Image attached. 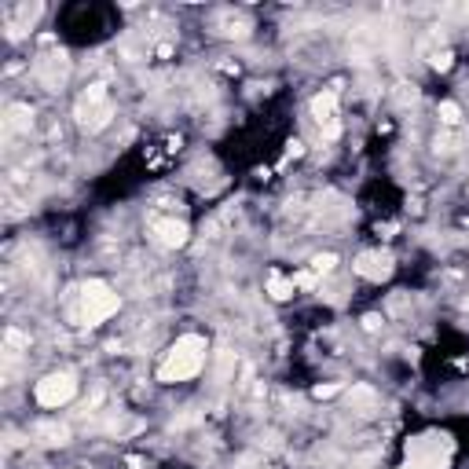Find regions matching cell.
I'll return each instance as SVG.
<instances>
[{"instance_id":"obj_7","label":"cell","mask_w":469,"mask_h":469,"mask_svg":"<svg viewBox=\"0 0 469 469\" xmlns=\"http://www.w3.org/2000/svg\"><path fill=\"white\" fill-rule=\"evenodd\" d=\"M114 117V110H110V103H77V125L84 132H99L106 121Z\"/></svg>"},{"instance_id":"obj_10","label":"cell","mask_w":469,"mask_h":469,"mask_svg":"<svg viewBox=\"0 0 469 469\" xmlns=\"http://www.w3.org/2000/svg\"><path fill=\"white\" fill-rule=\"evenodd\" d=\"M268 293L275 297V301H286V297H293V282L282 279V275H272V279H268Z\"/></svg>"},{"instance_id":"obj_2","label":"cell","mask_w":469,"mask_h":469,"mask_svg":"<svg viewBox=\"0 0 469 469\" xmlns=\"http://www.w3.org/2000/svg\"><path fill=\"white\" fill-rule=\"evenodd\" d=\"M117 308H121V297H117L106 282L99 279H88L81 286V323H88V326H99L106 323Z\"/></svg>"},{"instance_id":"obj_15","label":"cell","mask_w":469,"mask_h":469,"mask_svg":"<svg viewBox=\"0 0 469 469\" xmlns=\"http://www.w3.org/2000/svg\"><path fill=\"white\" fill-rule=\"evenodd\" d=\"M301 151H304L301 140H290V143H286V154H290V158H301Z\"/></svg>"},{"instance_id":"obj_8","label":"cell","mask_w":469,"mask_h":469,"mask_svg":"<svg viewBox=\"0 0 469 469\" xmlns=\"http://www.w3.org/2000/svg\"><path fill=\"white\" fill-rule=\"evenodd\" d=\"M29 121H34V110H29L26 103H12L8 106V132H23V129H29Z\"/></svg>"},{"instance_id":"obj_16","label":"cell","mask_w":469,"mask_h":469,"mask_svg":"<svg viewBox=\"0 0 469 469\" xmlns=\"http://www.w3.org/2000/svg\"><path fill=\"white\" fill-rule=\"evenodd\" d=\"M466 312H469V297H466Z\"/></svg>"},{"instance_id":"obj_6","label":"cell","mask_w":469,"mask_h":469,"mask_svg":"<svg viewBox=\"0 0 469 469\" xmlns=\"http://www.w3.org/2000/svg\"><path fill=\"white\" fill-rule=\"evenodd\" d=\"M151 234H154L158 246L180 250L187 242V224H180L176 217H158V220H151Z\"/></svg>"},{"instance_id":"obj_5","label":"cell","mask_w":469,"mask_h":469,"mask_svg":"<svg viewBox=\"0 0 469 469\" xmlns=\"http://www.w3.org/2000/svg\"><path fill=\"white\" fill-rule=\"evenodd\" d=\"M352 268H356V275H363V279H370V282H381V279L392 275V253H381V250L359 253Z\"/></svg>"},{"instance_id":"obj_9","label":"cell","mask_w":469,"mask_h":469,"mask_svg":"<svg viewBox=\"0 0 469 469\" xmlns=\"http://www.w3.org/2000/svg\"><path fill=\"white\" fill-rule=\"evenodd\" d=\"M34 436L40 444H67L70 440V429L67 425H59V422H45V425H37Z\"/></svg>"},{"instance_id":"obj_4","label":"cell","mask_w":469,"mask_h":469,"mask_svg":"<svg viewBox=\"0 0 469 469\" xmlns=\"http://www.w3.org/2000/svg\"><path fill=\"white\" fill-rule=\"evenodd\" d=\"M312 114L323 129V140H337L341 136V121H337V92H319L312 99Z\"/></svg>"},{"instance_id":"obj_1","label":"cell","mask_w":469,"mask_h":469,"mask_svg":"<svg viewBox=\"0 0 469 469\" xmlns=\"http://www.w3.org/2000/svg\"><path fill=\"white\" fill-rule=\"evenodd\" d=\"M202 367H206V337L184 334V337H176L173 348L165 352L162 367H158V381H165V385H176V381H191Z\"/></svg>"},{"instance_id":"obj_12","label":"cell","mask_w":469,"mask_h":469,"mask_svg":"<svg viewBox=\"0 0 469 469\" xmlns=\"http://www.w3.org/2000/svg\"><path fill=\"white\" fill-rule=\"evenodd\" d=\"M440 121H444V125H458V121H462V106L451 103V99L440 103Z\"/></svg>"},{"instance_id":"obj_11","label":"cell","mask_w":469,"mask_h":469,"mask_svg":"<svg viewBox=\"0 0 469 469\" xmlns=\"http://www.w3.org/2000/svg\"><path fill=\"white\" fill-rule=\"evenodd\" d=\"M334 268H337L334 253H319V257H312V275H330Z\"/></svg>"},{"instance_id":"obj_14","label":"cell","mask_w":469,"mask_h":469,"mask_svg":"<svg viewBox=\"0 0 469 469\" xmlns=\"http://www.w3.org/2000/svg\"><path fill=\"white\" fill-rule=\"evenodd\" d=\"M433 67H436V70H447V67H451V51H436V56H433Z\"/></svg>"},{"instance_id":"obj_13","label":"cell","mask_w":469,"mask_h":469,"mask_svg":"<svg viewBox=\"0 0 469 469\" xmlns=\"http://www.w3.org/2000/svg\"><path fill=\"white\" fill-rule=\"evenodd\" d=\"M312 396H315V400H326V396H337V385H315V389H312Z\"/></svg>"},{"instance_id":"obj_3","label":"cell","mask_w":469,"mask_h":469,"mask_svg":"<svg viewBox=\"0 0 469 469\" xmlns=\"http://www.w3.org/2000/svg\"><path fill=\"white\" fill-rule=\"evenodd\" d=\"M34 396L40 407H62V403H70L73 396H77V381H73V374H48V378H40L37 381V389H34Z\"/></svg>"}]
</instances>
